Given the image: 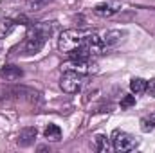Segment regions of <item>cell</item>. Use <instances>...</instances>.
Wrapping results in <instances>:
<instances>
[{
  "label": "cell",
  "mask_w": 155,
  "mask_h": 153,
  "mask_svg": "<svg viewBox=\"0 0 155 153\" xmlns=\"http://www.w3.org/2000/svg\"><path fill=\"white\" fill-rule=\"evenodd\" d=\"M135 105V96H126L123 101H121V108H130Z\"/></svg>",
  "instance_id": "16"
},
{
  "label": "cell",
  "mask_w": 155,
  "mask_h": 153,
  "mask_svg": "<svg viewBox=\"0 0 155 153\" xmlns=\"http://www.w3.org/2000/svg\"><path fill=\"white\" fill-rule=\"evenodd\" d=\"M121 38H123V33L121 31H107V34L103 36V43H105V47H114V45H117L119 41H121Z\"/></svg>",
  "instance_id": "9"
},
{
  "label": "cell",
  "mask_w": 155,
  "mask_h": 153,
  "mask_svg": "<svg viewBox=\"0 0 155 153\" xmlns=\"http://www.w3.org/2000/svg\"><path fill=\"white\" fill-rule=\"evenodd\" d=\"M54 27H56L54 22H38V24H35L29 29L27 36L24 40L22 47H20L22 54L24 56H33V54L40 52L43 49L47 38L54 34Z\"/></svg>",
  "instance_id": "2"
},
{
  "label": "cell",
  "mask_w": 155,
  "mask_h": 153,
  "mask_svg": "<svg viewBox=\"0 0 155 153\" xmlns=\"http://www.w3.org/2000/svg\"><path fill=\"white\" fill-rule=\"evenodd\" d=\"M63 69L90 76V74L97 72V63H96L94 58H69V61L63 65Z\"/></svg>",
  "instance_id": "4"
},
{
  "label": "cell",
  "mask_w": 155,
  "mask_h": 153,
  "mask_svg": "<svg viewBox=\"0 0 155 153\" xmlns=\"http://www.w3.org/2000/svg\"><path fill=\"white\" fill-rule=\"evenodd\" d=\"M58 49L69 58H96L105 52L101 36L88 29H67L58 38Z\"/></svg>",
  "instance_id": "1"
},
{
  "label": "cell",
  "mask_w": 155,
  "mask_h": 153,
  "mask_svg": "<svg viewBox=\"0 0 155 153\" xmlns=\"http://www.w3.org/2000/svg\"><path fill=\"white\" fill-rule=\"evenodd\" d=\"M121 11V5L117 2H107V4H99L94 7V13L97 16H103V18H110Z\"/></svg>",
  "instance_id": "6"
},
{
  "label": "cell",
  "mask_w": 155,
  "mask_h": 153,
  "mask_svg": "<svg viewBox=\"0 0 155 153\" xmlns=\"http://www.w3.org/2000/svg\"><path fill=\"white\" fill-rule=\"evenodd\" d=\"M137 146H139V141L134 135H130V133H126L123 130H114V133H112V148L116 151H134Z\"/></svg>",
  "instance_id": "5"
},
{
  "label": "cell",
  "mask_w": 155,
  "mask_h": 153,
  "mask_svg": "<svg viewBox=\"0 0 155 153\" xmlns=\"http://www.w3.org/2000/svg\"><path fill=\"white\" fill-rule=\"evenodd\" d=\"M94 146H96L97 151H101V153H105V151L110 150V142H108L107 135H101V133H97V135L94 137Z\"/></svg>",
  "instance_id": "14"
},
{
  "label": "cell",
  "mask_w": 155,
  "mask_h": 153,
  "mask_svg": "<svg viewBox=\"0 0 155 153\" xmlns=\"http://www.w3.org/2000/svg\"><path fill=\"white\" fill-rule=\"evenodd\" d=\"M139 126H141V130H143L144 133L153 132L155 130V114H148V115H144V117H141Z\"/></svg>",
  "instance_id": "10"
},
{
  "label": "cell",
  "mask_w": 155,
  "mask_h": 153,
  "mask_svg": "<svg viewBox=\"0 0 155 153\" xmlns=\"http://www.w3.org/2000/svg\"><path fill=\"white\" fill-rule=\"evenodd\" d=\"M47 2H51V0H29V2H27V7H29L31 11H38V9H41Z\"/></svg>",
  "instance_id": "15"
},
{
  "label": "cell",
  "mask_w": 155,
  "mask_h": 153,
  "mask_svg": "<svg viewBox=\"0 0 155 153\" xmlns=\"http://www.w3.org/2000/svg\"><path fill=\"white\" fill-rule=\"evenodd\" d=\"M16 22L11 18H2L0 20V38H5L7 34H11V31L15 29Z\"/></svg>",
  "instance_id": "13"
},
{
  "label": "cell",
  "mask_w": 155,
  "mask_h": 153,
  "mask_svg": "<svg viewBox=\"0 0 155 153\" xmlns=\"http://www.w3.org/2000/svg\"><path fill=\"white\" fill-rule=\"evenodd\" d=\"M24 76V70L16 65H5L0 69V77L5 79V81H16Z\"/></svg>",
  "instance_id": "7"
},
{
  "label": "cell",
  "mask_w": 155,
  "mask_h": 153,
  "mask_svg": "<svg viewBox=\"0 0 155 153\" xmlns=\"http://www.w3.org/2000/svg\"><path fill=\"white\" fill-rule=\"evenodd\" d=\"M43 135H45V139H49V141H60V139H61V130H60L58 124H49V126L43 130Z\"/></svg>",
  "instance_id": "11"
},
{
  "label": "cell",
  "mask_w": 155,
  "mask_h": 153,
  "mask_svg": "<svg viewBox=\"0 0 155 153\" xmlns=\"http://www.w3.org/2000/svg\"><path fill=\"white\" fill-rule=\"evenodd\" d=\"M146 92H148L150 96H153V97H155V77L148 81V85H146Z\"/></svg>",
  "instance_id": "17"
},
{
  "label": "cell",
  "mask_w": 155,
  "mask_h": 153,
  "mask_svg": "<svg viewBox=\"0 0 155 153\" xmlns=\"http://www.w3.org/2000/svg\"><path fill=\"white\" fill-rule=\"evenodd\" d=\"M35 139H36V128H24L20 133H18V146H22V148H27V146H31L33 142H35Z\"/></svg>",
  "instance_id": "8"
},
{
  "label": "cell",
  "mask_w": 155,
  "mask_h": 153,
  "mask_svg": "<svg viewBox=\"0 0 155 153\" xmlns=\"http://www.w3.org/2000/svg\"><path fill=\"white\" fill-rule=\"evenodd\" d=\"M146 85H148L146 79H143V77H134V79L130 81V90H132L134 94H143V92H146Z\"/></svg>",
  "instance_id": "12"
},
{
  "label": "cell",
  "mask_w": 155,
  "mask_h": 153,
  "mask_svg": "<svg viewBox=\"0 0 155 153\" xmlns=\"http://www.w3.org/2000/svg\"><path fill=\"white\" fill-rule=\"evenodd\" d=\"M87 77L88 76L74 72V70H65L61 79H60V86L67 94H76V92H79L83 88V85L87 83Z\"/></svg>",
  "instance_id": "3"
}]
</instances>
